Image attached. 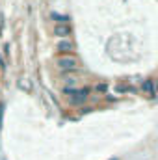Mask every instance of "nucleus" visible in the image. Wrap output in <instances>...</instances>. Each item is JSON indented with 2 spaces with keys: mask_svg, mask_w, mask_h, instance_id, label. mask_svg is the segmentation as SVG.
Masks as SVG:
<instances>
[{
  "mask_svg": "<svg viewBox=\"0 0 158 160\" xmlns=\"http://www.w3.org/2000/svg\"><path fill=\"white\" fill-rule=\"evenodd\" d=\"M56 63L62 69V73H75L77 71V65H78V62L73 56H62V58H58Z\"/></svg>",
  "mask_w": 158,
  "mask_h": 160,
  "instance_id": "f257e3e1",
  "label": "nucleus"
},
{
  "mask_svg": "<svg viewBox=\"0 0 158 160\" xmlns=\"http://www.w3.org/2000/svg\"><path fill=\"white\" fill-rule=\"evenodd\" d=\"M89 88H82V89H78L77 91V95H73L71 97V104H82L86 99H87V95H89Z\"/></svg>",
  "mask_w": 158,
  "mask_h": 160,
  "instance_id": "f03ea898",
  "label": "nucleus"
},
{
  "mask_svg": "<svg viewBox=\"0 0 158 160\" xmlns=\"http://www.w3.org/2000/svg\"><path fill=\"white\" fill-rule=\"evenodd\" d=\"M54 34L58 38H67V36H71V26L69 24H58L54 28Z\"/></svg>",
  "mask_w": 158,
  "mask_h": 160,
  "instance_id": "7ed1b4c3",
  "label": "nucleus"
},
{
  "mask_svg": "<svg viewBox=\"0 0 158 160\" xmlns=\"http://www.w3.org/2000/svg\"><path fill=\"white\" fill-rule=\"evenodd\" d=\"M58 50L63 52V54H67V52H73V50H75V45H73L69 39H62L60 43H58Z\"/></svg>",
  "mask_w": 158,
  "mask_h": 160,
  "instance_id": "20e7f679",
  "label": "nucleus"
},
{
  "mask_svg": "<svg viewBox=\"0 0 158 160\" xmlns=\"http://www.w3.org/2000/svg\"><path fill=\"white\" fill-rule=\"evenodd\" d=\"M141 89H143L147 95H151V97L156 93V88H155V82H153V80H143V84H141Z\"/></svg>",
  "mask_w": 158,
  "mask_h": 160,
  "instance_id": "39448f33",
  "label": "nucleus"
},
{
  "mask_svg": "<svg viewBox=\"0 0 158 160\" xmlns=\"http://www.w3.org/2000/svg\"><path fill=\"white\" fill-rule=\"evenodd\" d=\"M97 93H106L108 91V84L106 82H99V84H95V88H93Z\"/></svg>",
  "mask_w": 158,
  "mask_h": 160,
  "instance_id": "423d86ee",
  "label": "nucleus"
},
{
  "mask_svg": "<svg viewBox=\"0 0 158 160\" xmlns=\"http://www.w3.org/2000/svg\"><path fill=\"white\" fill-rule=\"evenodd\" d=\"M77 91H78L77 88H63V93H65V95H71V97L77 95Z\"/></svg>",
  "mask_w": 158,
  "mask_h": 160,
  "instance_id": "0eeeda50",
  "label": "nucleus"
},
{
  "mask_svg": "<svg viewBox=\"0 0 158 160\" xmlns=\"http://www.w3.org/2000/svg\"><path fill=\"white\" fill-rule=\"evenodd\" d=\"M63 82H65L67 86H71V84H77V78H73V77H65V78H63Z\"/></svg>",
  "mask_w": 158,
  "mask_h": 160,
  "instance_id": "6e6552de",
  "label": "nucleus"
}]
</instances>
